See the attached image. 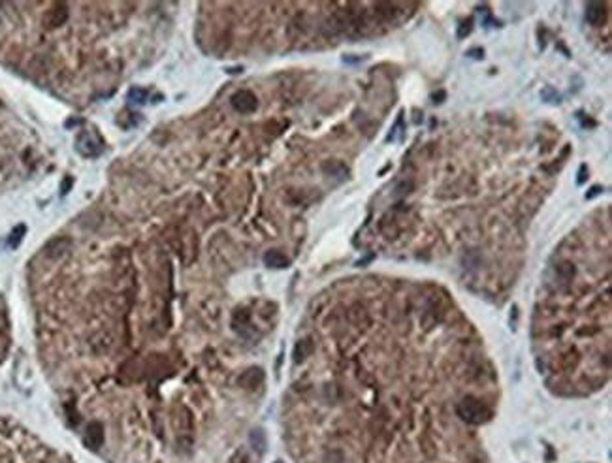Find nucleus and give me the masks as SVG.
Instances as JSON below:
<instances>
[{"instance_id": "f257e3e1", "label": "nucleus", "mask_w": 612, "mask_h": 463, "mask_svg": "<svg viewBox=\"0 0 612 463\" xmlns=\"http://www.w3.org/2000/svg\"><path fill=\"white\" fill-rule=\"evenodd\" d=\"M104 443V427L100 422H89L85 425V433H83V444L91 450L100 448Z\"/></svg>"}, {"instance_id": "f03ea898", "label": "nucleus", "mask_w": 612, "mask_h": 463, "mask_svg": "<svg viewBox=\"0 0 612 463\" xmlns=\"http://www.w3.org/2000/svg\"><path fill=\"white\" fill-rule=\"evenodd\" d=\"M66 19H68L66 6L64 4H55V6H53V8L46 13V17H44V25H46L47 29H56V27H60Z\"/></svg>"}, {"instance_id": "7ed1b4c3", "label": "nucleus", "mask_w": 612, "mask_h": 463, "mask_svg": "<svg viewBox=\"0 0 612 463\" xmlns=\"http://www.w3.org/2000/svg\"><path fill=\"white\" fill-rule=\"evenodd\" d=\"M232 104L237 111H241V113H249V111H253L254 107H256V98H254L253 93H249V91H239L237 95H234L232 98Z\"/></svg>"}, {"instance_id": "20e7f679", "label": "nucleus", "mask_w": 612, "mask_h": 463, "mask_svg": "<svg viewBox=\"0 0 612 463\" xmlns=\"http://www.w3.org/2000/svg\"><path fill=\"white\" fill-rule=\"evenodd\" d=\"M262 382H264V373H262V369H258V367L249 369V371H245L243 375L239 377V384L243 388H251V390L258 388Z\"/></svg>"}, {"instance_id": "39448f33", "label": "nucleus", "mask_w": 612, "mask_h": 463, "mask_svg": "<svg viewBox=\"0 0 612 463\" xmlns=\"http://www.w3.org/2000/svg\"><path fill=\"white\" fill-rule=\"evenodd\" d=\"M264 264L272 269H282V267H288L290 265V258L286 255H282L279 251H270L264 255Z\"/></svg>"}, {"instance_id": "423d86ee", "label": "nucleus", "mask_w": 612, "mask_h": 463, "mask_svg": "<svg viewBox=\"0 0 612 463\" xmlns=\"http://www.w3.org/2000/svg\"><path fill=\"white\" fill-rule=\"evenodd\" d=\"M66 249H68V241H66V239H53V241L46 247V253L49 258H58L60 255H64Z\"/></svg>"}, {"instance_id": "0eeeda50", "label": "nucleus", "mask_w": 612, "mask_h": 463, "mask_svg": "<svg viewBox=\"0 0 612 463\" xmlns=\"http://www.w3.org/2000/svg\"><path fill=\"white\" fill-rule=\"evenodd\" d=\"M586 19L590 21L592 25H597L603 19V4L599 2H592L586 6Z\"/></svg>"}, {"instance_id": "6e6552de", "label": "nucleus", "mask_w": 612, "mask_h": 463, "mask_svg": "<svg viewBox=\"0 0 612 463\" xmlns=\"http://www.w3.org/2000/svg\"><path fill=\"white\" fill-rule=\"evenodd\" d=\"M128 100H130V102H136V104L145 102V91H143V89H132L130 93H128Z\"/></svg>"}, {"instance_id": "1a4fd4ad", "label": "nucleus", "mask_w": 612, "mask_h": 463, "mask_svg": "<svg viewBox=\"0 0 612 463\" xmlns=\"http://www.w3.org/2000/svg\"><path fill=\"white\" fill-rule=\"evenodd\" d=\"M23 234H25V226L21 224V226H17V228H15V230H13V234H11V241H9V245H11V247H17V243H19V241H21V236H23Z\"/></svg>"}, {"instance_id": "9d476101", "label": "nucleus", "mask_w": 612, "mask_h": 463, "mask_svg": "<svg viewBox=\"0 0 612 463\" xmlns=\"http://www.w3.org/2000/svg\"><path fill=\"white\" fill-rule=\"evenodd\" d=\"M601 187H593L592 190H590V192H588V194H586V198H593V196H597V194H599V192H601Z\"/></svg>"}, {"instance_id": "9b49d317", "label": "nucleus", "mask_w": 612, "mask_h": 463, "mask_svg": "<svg viewBox=\"0 0 612 463\" xmlns=\"http://www.w3.org/2000/svg\"><path fill=\"white\" fill-rule=\"evenodd\" d=\"M586 181V166H580V173H578V185H582Z\"/></svg>"}]
</instances>
